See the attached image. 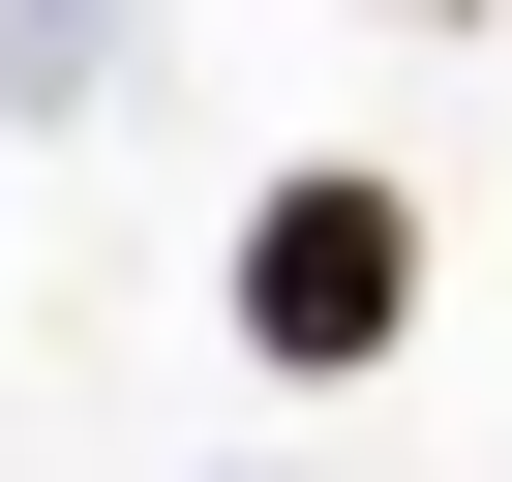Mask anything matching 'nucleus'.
<instances>
[{
	"label": "nucleus",
	"mask_w": 512,
	"mask_h": 482,
	"mask_svg": "<svg viewBox=\"0 0 512 482\" xmlns=\"http://www.w3.org/2000/svg\"><path fill=\"white\" fill-rule=\"evenodd\" d=\"M392 302H422V211L392 181H272L241 211V332L272 362H392Z\"/></svg>",
	"instance_id": "nucleus-1"
}]
</instances>
